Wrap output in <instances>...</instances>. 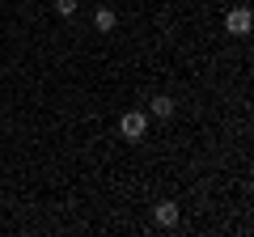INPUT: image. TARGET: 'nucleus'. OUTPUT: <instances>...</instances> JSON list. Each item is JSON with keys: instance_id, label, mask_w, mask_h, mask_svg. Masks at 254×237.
I'll return each instance as SVG.
<instances>
[{"instance_id": "f257e3e1", "label": "nucleus", "mask_w": 254, "mask_h": 237, "mask_svg": "<svg viewBox=\"0 0 254 237\" xmlns=\"http://www.w3.org/2000/svg\"><path fill=\"white\" fill-rule=\"evenodd\" d=\"M144 127H148V118L140 115V110H127V115L119 118V131H123L127 140H144Z\"/></svg>"}, {"instance_id": "f03ea898", "label": "nucleus", "mask_w": 254, "mask_h": 237, "mask_svg": "<svg viewBox=\"0 0 254 237\" xmlns=\"http://www.w3.org/2000/svg\"><path fill=\"white\" fill-rule=\"evenodd\" d=\"M250 26H254L250 9H229L225 13V30H229V34H250Z\"/></svg>"}, {"instance_id": "7ed1b4c3", "label": "nucleus", "mask_w": 254, "mask_h": 237, "mask_svg": "<svg viewBox=\"0 0 254 237\" xmlns=\"http://www.w3.org/2000/svg\"><path fill=\"white\" fill-rule=\"evenodd\" d=\"M153 220H157L161 229H170L174 220H178V203H170V199H165V203H157V208H153Z\"/></svg>"}, {"instance_id": "20e7f679", "label": "nucleus", "mask_w": 254, "mask_h": 237, "mask_svg": "<svg viewBox=\"0 0 254 237\" xmlns=\"http://www.w3.org/2000/svg\"><path fill=\"white\" fill-rule=\"evenodd\" d=\"M115 9H98V13H93V26H98L102 30V34H110V30H115Z\"/></svg>"}, {"instance_id": "39448f33", "label": "nucleus", "mask_w": 254, "mask_h": 237, "mask_svg": "<svg viewBox=\"0 0 254 237\" xmlns=\"http://www.w3.org/2000/svg\"><path fill=\"white\" fill-rule=\"evenodd\" d=\"M153 115H157V118H170V115H174V102H170V98H153Z\"/></svg>"}, {"instance_id": "423d86ee", "label": "nucleus", "mask_w": 254, "mask_h": 237, "mask_svg": "<svg viewBox=\"0 0 254 237\" xmlns=\"http://www.w3.org/2000/svg\"><path fill=\"white\" fill-rule=\"evenodd\" d=\"M55 13H60V17H72V13H76V0H55Z\"/></svg>"}]
</instances>
